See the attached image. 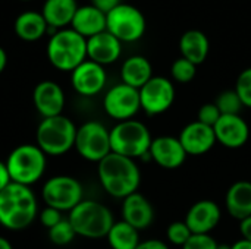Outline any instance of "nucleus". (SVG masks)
Returning <instances> with one entry per match:
<instances>
[{"instance_id":"obj_1","label":"nucleus","mask_w":251,"mask_h":249,"mask_svg":"<svg viewBox=\"0 0 251 249\" xmlns=\"http://www.w3.org/2000/svg\"><path fill=\"white\" fill-rule=\"evenodd\" d=\"M38 216V203L29 186L10 182L0 192V225L9 230H22Z\"/></svg>"},{"instance_id":"obj_2","label":"nucleus","mask_w":251,"mask_h":249,"mask_svg":"<svg viewBox=\"0 0 251 249\" xmlns=\"http://www.w3.org/2000/svg\"><path fill=\"white\" fill-rule=\"evenodd\" d=\"M97 164L99 181L109 195L124 200L137 192L141 182V172L135 160L110 153Z\"/></svg>"},{"instance_id":"obj_3","label":"nucleus","mask_w":251,"mask_h":249,"mask_svg":"<svg viewBox=\"0 0 251 249\" xmlns=\"http://www.w3.org/2000/svg\"><path fill=\"white\" fill-rule=\"evenodd\" d=\"M49 62L62 72H72L87 60V38L72 28L56 31L46 47Z\"/></svg>"},{"instance_id":"obj_4","label":"nucleus","mask_w":251,"mask_h":249,"mask_svg":"<svg viewBox=\"0 0 251 249\" xmlns=\"http://www.w3.org/2000/svg\"><path fill=\"white\" fill-rule=\"evenodd\" d=\"M68 220L76 236L87 239L106 238L115 223L112 211L104 204L94 200H82L69 211Z\"/></svg>"},{"instance_id":"obj_5","label":"nucleus","mask_w":251,"mask_h":249,"mask_svg":"<svg viewBox=\"0 0 251 249\" xmlns=\"http://www.w3.org/2000/svg\"><path fill=\"white\" fill-rule=\"evenodd\" d=\"M76 129L75 123L63 114L44 117L37 128V145L46 156H63L74 148Z\"/></svg>"},{"instance_id":"obj_6","label":"nucleus","mask_w":251,"mask_h":249,"mask_svg":"<svg viewBox=\"0 0 251 249\" xmlns=\"http://www.w3.org/2000/svg\"><path fill=\"white\" fill-rule=\"evenodd\" d=\"M151 141L153 138L149 128L135 119L118 122L110 129L112 153L132 160L146 157L149 154Z\"/></svg>"},{"instance_id":"obj_7","label":"nucleus","mask_w":251,"mask_h":249,"mask_svg":"<svg viewBox=\"0 0 251 249\" xmlns=\"http://www.w3.org/2000/svg\"><path fill=\"white\" fill-rule=\"evenodd\" d=\"M4 163L12 182L31 186L43 178L47 166V156L37 144H22L12 150Z\"/></svg>"},{"instance_id":"obj_8","label":"nucleus","mask_w":251,"mask_h":249,"mask_svg":"<svg viewBox=\"0 0 251 249\" xmlns=\"http://www.w3.org/2000/svg\"><path fill=\"white\" fill-rule=\"evenodd\" d=\"M147 22L143 12L128 3H121L106 13V31L121 43H135L146 34Z\"/></svg>"},{"instance_id":"obj_9","label":"nucleus","mask_w":251,"mask_h":249,"mask_svg":"<svg viewBox=\"0 0 251 249\" xmlns=\"http://www.w3.org/2000/svg\"><path fill=\"white\" fill-rule=\"evenodd\" d=\"M74 148L82 158L100 163L112 153L110 131L97 120L85 122L76 129Z\"/></svg>"},{"instance_id":"obj_10","label":"nucleus","mask_w":251,"mask_h":249,"mask_svg":"<svg viewBox=\"0 0 251 249\" xmlns=\"http://www.w3.org/2000/svg\"><path fill=\"white\" fill-rule=\"evenodd\" d=\"M41 197L47 207L56 208L62 213L75 208L82 201L84 191L78 179L68 175H59L46 181L41 189Z\"/></svg>"},{"instance_id":"obj_11","label":"nucleus","mask_w":251,"mask_h":249,"mask_svg":"<svg viewBox=\"0 0 251 249\" xmlns=\"http://www.w3.org/2000/svg\"><path fill=\"white\" fill-rule=\"evenodd\" d=\"M103 109L107 116L118 122L129 120L141 109L140 91L124 82L116 84L104 94Z\"/></svg>"},{"instance_id":"obj_12","label":"nucleus","mask_w":251,"mask_h":249,"mask_svg":"<svg viewBox=\"0 0 251 249\" xmlns=\"http://www.w3.org/2000/svg\"><path fill=\"white\" fill-rule=\"evenodd\" d=\"M138 91L141 109L149 116L165 113L175 101V87L172 81L165 76H153Z\"/></svg>"},{"instance_id":"obj_13","label":"nucleus","mask_w":251,"mask_h":249,"mask_svg":"<svg viewBox=\"0 0 251 249\" xmlns=\"http://www.w3.org/2000/svg\"><path fill=\"white\" fill-rule=\"evenodd\" d=\"M106 82L107 73L104 70V66L88 59L71 72L72 88L84 97H93L100 94L106 87Z\"/></svg>"},{"instance_id":"obj_14","label":"nucleus","mask_w":251,"mask_h":249,"mask_svg":"<svg viewBox=\"0 0 251 249\" xmlns=\"http://www.w3.org/2000/svg\"><path fill=\"white\" fill-rule=\"evenodd\" d=\"M150 158L160 167L174 170L184 164L187 158V153L179 141V138L175 136H157L151 141L150 150H149Z\"/></svg>"},{"instance_id":"obj_15","label":"nucleus","mask_w":251,"mask_h":249,"mask_svg":"<svg viewBox=\"0 0 251 249\" xmlns=\"http://www.w3.org/2000/svg\"><path fill=\"white\" fill-rule=\"evenodd\" d=\"M221 208L212 200H201L193 204L185 216V223L193 235H209L221 222Z\"/></svg>"},{"instance_id":"obj_16","label":"nucleus","mask_w":251,"mask_h":249,"mask_svg":"<svg viewBox=\"0 0 251 249\" xmlns=\"http://www.w3.org/2000/svg\"><path fill=\"white\" fill-rule=\"evenodd\" d=\"M213 131L216 142L226 148H240L250 138V128L240 114H222Z\"/></svg>"},{"instance_id":"obj_17","label":"nucleus","mask_w":251,"mask_h":249,"mask_svg":"<svg viewBox=\"0 0 251 249\" xmlns=\"http://www.w3.org/2000/svg\"><path fill=\"white\" fill-rule=\"evenodd\" d=\"M32 101L43 119L59 116L65 107V92L57 82L41 81L32 91Z\"/></svg>"},{"instance_id":"obj_18","label":"nucleus","mask_w":251,"mask_h":249,"mask_svg":"<svg viewBox=\"0 0 251 249\" xmlns=\"http://www.w3.org/2000/svg\"><path fill=\"white\" fill-rule=\"evenodd\" d=\"M179 141L187 156H203L209 153L216 144V135L212 126L196 120L188 123L181 131Z\"/></svg>"},{"instance_id":"obj_19","label":"nucleus","mask_w":251,"mask_h":249,"mask_svg":"<svg viewBox=\"0 0 251 249\" xmlns=\"http://www.w3.org/2000/svg\"><path fill=\"white\" fill-rule=\"evenodd\" d=\"M122 54V43L109 31L87 40V59L101 66L115 63Z\"/></svg>"},{"instance_id":"obj_20","label":"nucleus","mask_w":251,"mask_h":249,"mask_svg":"<svg viewBox=\"0 0 251 249\" xmlns=\"http://www.w3.org/2000/svg\"><path fill=\"white\" fill-rule=\"evenodd\" d=\"M124 222L135 227L138 232L147 229L154 219V210L150 201L140 192H134L122 201Z\"/></svg>"},{"instance_id":"obj_21","label":"nucleus","mask_w":251,"mask_h":249,"mask_svg":"<svg viewBox=\"0 0 251 249\" xmlns=\"http://www.w3.org/2000/svg\"><path fill=\"white\" fill-rule=\"evenodd\" d=\"M76 0H44L41 15L47 22L50 34L71 26L75 12L78 9Z\"/></svg>"},{"instance_id":"obj_22","label":"nucleus","mask_w":251,"mask_h":249,"mask_svg":"<svg viewBox=\"0 0 251 249\" xmlns=\"http://www.w3.org/2000/svg\"><path fill=\"white\" fill-rule=\"evenodd\" d=\"M69 28H72L75 32L88 40L106 31V13L94 7L91 3L79 6L75 12V16Z\"/></svg>"},{"instance_id":"obj_23","label":"nucleus","mask_w":251,"mask_h":249,"mask_svg":"<svg viewBox=\"0 0 251 249\" xmlns=\"http://www.w3.org/2000/svg\"><path fill=\"white\" fill-rule=\"evenodd\" d=\"M179 50H181V57L199 66L207 59L210 43L203 31L188 29L179 38Z\"/></svg>"},{"instance_id":"obj_24","label":"nucleus","mask_w":251,"mask_h":249,"mask_svg":"<svg viewBox=\"0 0 251 249\" xmlns=\"http://www.w3.org/2000/svg\"><path fill=\"white\" fill-rule=\"evenodd\" d=\"M225 205L228 213L237 219L244 220L251 216V182L238 181L232 183L225 197Z\"/></svg>"},{"instance_id":"obj_25","label":"nucleus","mask_w":251,"mask_h":249,"mask_svg":"<svg viewBox=\"0 0 251 249\" xmlns=\"http://www.w3.org/2000/svg\"><path fill=\"white\" fill-rule=\"evenodd\" d=\"M121 78L124 84L140 90L153 78V68H151L150 60L140 54L128 57L122 63Z\"/></svg>"},{"instance_id":"obj_26","label":"nucleus","mask_w":251,"mask_h":249,"mask_svg":"<svg viewBox=\"0 0 251 249\" xmlns=\"http://www.w3.org/2000/svg\"><path fill=\"white\" fill-rule=\"evenodd\" d=\"M13 29H15V34L18 35V38H21L22 41L32 43V41L40 40L47 32L49 26H47V22L43 18L41 12L25 10L16 16Z\"/></svg>"},{"instance_id":"obj_27","label":"nucleus","mask_w":251,"mask_h":249,"mask_svg":"<svg viewBox=\"0 0 251 249\" xmlns=\"http://www.w3.org/2000/svg\"><path fill=\"white\" fill-rule=\"evenodd\" d=\"M106 238L112 249H135L140 244L138 230L124 220L115 222Z\"/></svg>"},{"instance_id":"obj_28","label":"nucleus","mask_w":251,"mask_h":249,"mask_svg":"<svg viewBox=\"0 0 251 249\" xmlns=\"http://www.w3.org/2000/svg\"><path fill=\"white\" fill-rule=\"evenodd\" d=\"M215 104L219 109L221 114H240L244 107L235 90H226L221 92Z\"/></svg>"},{"instance_id":"obj_29","label":"nucleus","mask_w":251,"mask_h":249,"mask_svg":"<svg viewBox=\"0 0 251 249\" xmlns=\"http://www.w3.org/2000/svg\"><path fill=\"white\" fill-rule=\"evenodd\" d=\"M75 236L76 233L68 219H62L56 226L49 229V239L57 247H65L71 244L75 239Z\"/></svg>"},{"instance_id":"obj_30","label":"nucleus","mask_w":251,"mask_h":249,"mask_svg":"<svg viewBox=\"0 0 251 249\" xmlns=\"http://www.w3.org/2000/svg\"><path fill=\"white\" fill-rule=\"evenodd\" d=\"M196 73H197V66L194 63H191L190 60L184 59V57H179L172 63L171 75L179 84L191 82L196 78Z\"/></svg>"},{"instance_id":"obj_31","label":"nucleus","mask_w":251,"mask_h":249,"mask_svg":"<svg viewBox=\"0 0 251 249\" xmlns=\"http://www.w3.org/2000/svg\"><path fill=\"white\" fill-rule=\"evenodd\" d=\"M166 236H168L171 244L178 245V247H184L187 244V241L193 236V233L188 229L185 222H174L169 225V227L166 230Z\"/></svg>"},{"instance_id":"obj_32","label":"nucleus","mask_w":251,"mask_h":249,"mask_svg":"<svg viewBox=\"0 0 251 249\" xmlns=\"http://www.w3.org/2000/svg\"><path fill=\"white\" fill-rule=\"evenodd\" d=\"M235 91L240 95L243 106L251 109V68L244 69L238 75L237 84H235Z\"/></svg>"},{"instance_id":"obj_33","label":"nucleus","mask_w":251,"mask_h":249,"mask_svg":"<svg viewBox=\"0 0 251 249\" xmlns=\"http://www.w3.org/2000/svg\"><path fill=\"white\" fill-rule=\"evenodd\" d=\"M221 112L219 109L216 107L215 103H206L203 104L200 109H199V113H197V120L207 125V126H215L216 122L221 119Z\"/></svg>"},{"instance_id":"obj_34","label":"nucleus","mask_w":251,"mask_h":249,"mask_svg":"<svg viewBox=\"0 0 251 249\" xmlns=\"http://www.w3.org/2000/svg\"><path fill=\"white\" fill-rule=\"evenodd\" d=\"M219 244L210 235H193L182 249H218Z\"/></svg>"},{"instance_id":"obj_35","label":"nucleus","mask_w":251,"mask_h":249,"mask_svg":"<svg viewBox=\"0 0 251 249\" xmlns=\"http://www.w3.org/2000/svg\"><path fill=\"white\" fill-rule=\"evenodd\" d=\"M38 219H40V223L47 227V229H51L53 226H56L63 217H62V213L56 208H51V207H47L43 208L41 211H38Z\"/></svg>"},{"instance_id":"obj_36","label":"nucleus","mask_w":251,"mask_h":249,"mask_svg":"<svg viewBox=\"0 0 251 249\" xmlns=\"http://www.w3.org/2000/svg\"><path fill=\"white\" fill-rule=\"evenodd\" d=\"M121 3H122V0H91V4L104 13H109L112 9H115Z\"/></svg>"},{"instance_id":"obj_37","label":"nucleus","mask_w":251,"mask_h":249,"mask_svg":"<svg viewBox=\"0 0 251 249\" xmlns=\"http://www.w3.org/2000/svg\"><path fill=\"white\" fill-rule=\"evenodd\" d=\"M135 249H169V247L159 239H147L144 242H140Z\"/></svg>"},{"instance_id":"obj_38","label":"nucleus","mask_w":251,"mask_h":249,"mask_svg":"<svg viewBox=\"0 0 251 249\" xmlns=\"http://www.w3.org/2000/svg\"><path fill=\"white\" fill-rule=\"evenodd\" d=\"M10 175L7 172V167H6V163L4 161H0V192L10 183Z\"/></svg>"},{"instance_id":"obj_39","label":"nucleus","mask_w":251,"mask_h":249,"mask_svg":"<svg viewBox=\"0 0 251 249\" xmlns=\"http://www.w3.org/2000/svg\"><path fill=\"white\" fill-rule=\"evenodd\" d=\"M240 232L243 235V239L251 242V216L247 217V219H244V220H241V223H240Z\"/></svg>"},{"instance_id":"obj_40","label":"nucleus","mask_w":251,"mask_h":249,"mask_svg":"<svg viewBox=\"0 0 251 249\" xmlns=\"http://www.w3.org/2000/svg\"><path fill=\"white\" fill-rule=\"evenodd\" d=\"M231 249H251V242L246 239H240L234 245H231Z\"/></svg>"},{"instance_id":"obj_41","label":"nucleus","mask_w":251,"mask_h":249,"mask_svg":"<svg viewBox=\"0 0 251 249\" xmlns=\"http://www.w3.org/2000/svg\"><path fill=\"white\" fill-rule=\"evenodd\" d=\"M6 65H7V54H6V51H4V48L0 45V73L4 70V68H6Z\"/></svg>"},{"instance_id":"obj_42","label":"nucleus","mask_w":251,"mask_h":249,"mask_svg":"<svg viewBox=\"0 0 251 249\" xmlns=\"http://www.w3.org/2000/svg\"><path fill=\"white\" fill-rule=\"evenodd\" d=\"M0 249H13V247H12V244L6 238L0 236Z\"/></svg>"},{"instance_id":"obj_43","label":"nucleus","mask_w":251,"mask_h":249,"mask_svg":"<svg viewBox=\"0 0 251 249\" xmlns=\"http://www.w3.org/2000/svg\"><path fill=\"white\" fill-rule=\"evenodd\" d=\"M218 249H231V247H229V245H221V244H219V248Z\"/></svg>"},{"instance_id":"obj_44","label":"nucleus","mask_w":251,"mask_h":249,"mask_svg":"<svg viewBox=\"0 0 251 249\" xmlns=\"http://www.w3.org/2000/svg\"><path fill=\"white\" fill-rule=\"evenodd\" d=\"M21 1H31V0H21Z\"/></svg>"}]
</instances>
